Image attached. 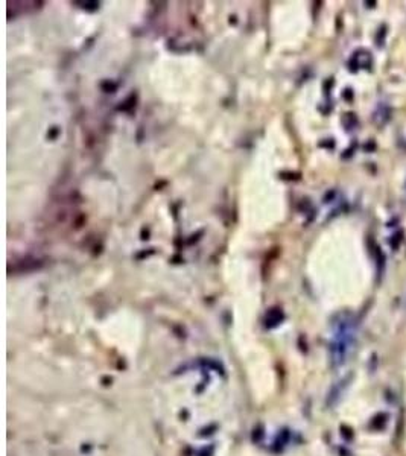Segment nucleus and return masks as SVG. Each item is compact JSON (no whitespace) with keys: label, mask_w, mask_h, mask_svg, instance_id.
Returning a JSON list of instances; mask_svg holds the SVG:
<instances>
[{"label":"nucleus","mask_w":406,"mask_h":456,"mask_svg":"<svg viewBox=\"0 0 406 456\" xmlns=\"http://www.w3.org/2000/svg\"><path fill=\"white\" fill-rule=\"evenodd\" d=\"M402 236H403L402 231H399V233H396V234L393 236L394 239H391V242H390V245H391L393 250H397V248H399V245H400V242H402Z\"/></svg>","instance_id":"obj_1"}]
</instances>
